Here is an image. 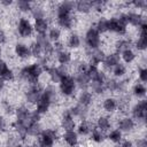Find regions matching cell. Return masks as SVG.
Listing matches in <instances>:
<instances>
[{
	"label": "cell",
	"instance_id": "cell-1",
	"mask_svg": "<svg viewBox=\"0 0 147 147\" xmlns=\"http://www.w3.org/2000/svg\"><path fill=\"white\" fill-rule=\"evenodd\" d=\"M75 8V2L72 1H63L57 6L56 9V18H57V24L65 29L69 30L72 26V16L71 11Z\"/></svg>",
	"mask_w": 147,
	"mask_h": 147
},
{
	"label": "cell",
	"instance_id": "cell-2",
	"mask_svg": "<svg viewBox=\"0 0 147 147\" xmlns=\"http://www.w3.org/2000/svg\"><path fill=\"white\" fill-rule=\"evenodd\" d=\"M42 71H44V69L40 63H31L21 69L20 76L24 80L29 82L30 85H33V84H38V80H39Z\"/></svg>",
	"mask_w": 147,
	"mask_h": 147
},
{
	"label": "cell",
	"instance_id": "cell-3",
	"mask_svg": "<svg viewBox=\"0 0 147 147\" xmlns=\"http://www.w3.org/2000/svg\"><path fill=\"white\" fill-rule=\"evenodd\" d=\"M54 98H55V88L52 85H48L45 90H42V93H41L38 102L36 103L37 105L36 111L39 115L46 114L48 111V109H49Z\"/></svg>",
	"mask_w": 147,
	"mask_h": 147
},
{
	"label": "cell",
	"instance_id": "cell-4",
	"mask_svg": "<svg viewBox=\"0 0 147 147\" xmlns=\"http://www.w3.org/2000/svg\"><path fill=\"white\" fill-rule=\"evenodd\" d=\"M126 20L124 14H122L119 17H111L110 20H108V31L110 32H115L119 36H123L126 33Z\"/></svg>",
	"mask_w": 147,
	"mask_h": 147
},
{
	"label": "cell",
	"instance_id": "cell-5",
	"mask_svg": "<svg viewBox=\"0 0 147 147\" xmlns=\"http://www.w3.org/2000/svg\"><path fill=\"white\" fill-rule=\"evenodd\" d=\"M59 88H60V92L62 95H64V96L72 95L76 90V82H75L74 77L69 76V75H64L59 82Z\"/></svg>",
	"mask_w": 147,
	"mask_h": 147
},
{
	"label": "cell",
	"instance_id": "cell-6",
	"mask_svg": "<svg viewBox=\"0 0 147 147\" xmlns=\"http://www.w3.org/2000/svg\"><path fill=\"white\" fill-rule=\"evenodd\" d=\"M85 44H86L87 48H90L91 51L98 49L100 47V44H101L100 33L94 28H90L86 31V33H85Z\"/></svg>",
	"mask_w": 147,
	"mask_h": 147
},
{
	"label": "cell",
	"instance_id": "cell-7",
	"mask_svg": "<svg viewBox=\"0 0 147 147\" xmlns=\"http://www.w3.org/2000/svg\"><path fill=\"white\" fill-rule=\"evenodd\" d=\"M42 69L44 71H46L51 78V80L53 83H59L60 79L64 76V75H68L64 70V67L63 65H60V67H51V65H46V64H42Z\"/></svg>",
	"mask_w": 147,
	"mask_h": 147
},
{
	"label": "cell",
	"instance_id": "cell-8",
	"mask_svg": "<svg viewBox=\"0 0 147 147\" xmlns=\"http://www.w3.org/2000/svg\"><path fill=\"white\" fill-rule=\"evenodd\" d=\"M147 116V101L145 99L138 101L132 108V117L138 121H145Z\"/></svg>",
	"mask_w": 147,
	"mask_h": 147
},
{
	"label": "cell",
	"instance_id": "cell-9",
	"mask_svg": "<svg viewBox=\"0 0 147 147\" xmlns=\"http://www.w3.org/2000/svg\"><path fill=\"white\" fill-rule=\"evenodd\" d=\"M39 137V145L41 147H53L56 139V132L53 130H42Z\"/></svg>",
	"mask_w": 147,
	"mask_h": 147
},
{
	"label": "cell",
	"instance_id": "cell-10",
	"mask_svg": "<svg viewBox=\"0 0 147 147\" xmlns=\"http://www.w3.org/2000/svg\"><path fill=\"white\" fill-rule=\"evenodd\" d=\"M17 32L21 37L28 38L32 34L33 32V25L30 23V21L25 17H21L17 24Z\"/></svg>",
	"mask_w": 147,
	"mask_h": 147
},
{
	"label": "cell",
	"instance_id": "cell-11",
	"mask_svg": "<svg viewBox=\"0 0 147 147\" xmlns=\"http://www.w3.org/2000/svg\"><path fill=\"white\" fill-rule=\"evenodd\" d=\"M41 93H42V90L38 84L30 85L29 90L25 93V99H26V101L29 103H37L39 98H40V95H41Z\"/></svg>",
	"mask_w": 147,
	"mask_h": 147
},
{
	"label": "cell",
	"instance_id": "cell-12",
	"mask_svg": "<svg viewBox=\"0 0 147 147\" xmlns=\"http://www.w3.org/2000/svg\"><path fill=\"white\" fill-rule=\"evenodd\" d=\"M139 38L136 41V48L138 51H145L147 48V23L144 22L140 26Z\"/></svg>",
	"mask_w": 147,
	"mask_h": 147
},
{
	"label": "cell",
	"instance_id": "cell-13",
	"mask_svg": "<svg viewBox=\"0 0 147 147\" xmlns=\"http://www.w3.org/2000/svg\"><path fill=\"white\" fill-rule=\"evenodd\" d=\"M36 41L40 44V46L42 47V52H44L45 55H51V54L54 53L55 47H54L53 44L48 40V38L46 37V34H38Z\"/></svg>",
	"mask_w": 147,
	"mask_h": 147
},
{
	"label": "cell",
	"instance_id": "cell-14",
	"mask_svg": "<svg viewBox=\"0 0 147 147\" xmlns=\"http://www.w3.org/2000/svg\"><path fill=\"white\" fill-rule=\"evenodd\" d=\"M74 79L76 82V86L80 87L82 91L86 90L90 86V83H91V78H90V76L87 75L86 71H77Z\"/></svg>",
	"mask_w": 147,
	"mask_h": 147
},
{
	"label": "cell",
	"instance_id": "cell-15",
	"mask_svg": "<svg viewBox=\"0 0 147 147\" xmlns=\"http://www.w3.org/2000/svg\"><path fill=\"white\" fill-rule=\"evenodd\" d=\"M75 117L72 116V114L70 113L69 109H67L63 115H62V119H61V125L64 129V131L68 130H74L76 127V123H75Z\"/></svg>",
	"mask_w": 147,
	"mask_h": 147
},
{
	"label": "cell",
	"instance_id": "cell-16",
	"mask_svg": "<svg viewBox=\"0 0 147 147\" xmlns=\"http://www.w3.org/2000/svg\"><path fill=\"white\" fill-rule=\"evenodd\" d=\"M0 79H2L3 82H8V80H13L14 79L13 70L1 59H0Z\"/></svg>",
	"mask_w": 147,
	"mask_h": 147
},
{
	"label": "cell",
	"instance_id": "cell-17",
	"mask_svg": "<svg viewBox=\"0 0 147 147\" xmlns=\"http://www.w3.org/2000/svg\"><path fill=\"white\" fill-rule=\"evenodd\" d=\"M121 56H119V53L115 52V53H111L109 55H106L105 60H103V67L107 68V69H113L116 64H118L121 61Z\"/></svg>",
	"mask_w": 147,
	"mask_h": 147
},
{
	"label": "cell",
	"instance_id": "cell-18",
	"mask_svg": "<svg viewBox=\"0 0 147 147\" xmlns=\"http://www.w3.org/2000/svg\"><path fill=\"white\" fill-rule=\"evenodd\" d=\"M125 16V20H126V23L127 24H131L133 26H140L145 21L141 16V14H138V13H126L124 14Z\"/></svg>",
	"mask_w": 147,
	"mask_h": 147
},
{
	"label": "cell",
	"instance_id": "cell-19",
	"mask_svg": "<svg viewBox=\"0 0 147 147\" xmlns=\"http://www.w3.org/2000/svg\"><path fill=\"white\" fill-rule=\"evenodd\" d=\"M136 126L134 119L131 117H123L119 122H118V130H121L122 132H131Z\"/></svg>",
	"mask_w": 147,
	"mask_h": 147
},
{
	"label": "cell",
	"instance_id": "cell-20",
	"mask_svg": "<svg viewBox=\"0 0 147 147\" xmlns=\"http://www.w3.org/2000/svg\"><path fill=\"white\" fill-rule=\"evenodd\" d=\"M70 113L72 114L74 117H78L80 119H85L86 116H87V113H88V107H85L80 103H77L76 106H74L71 109H69Z\"/></svg>",
	"mask_w": 147,
	"mask_h": 147
},
{
	"label": "cell",
	"instance_id": "cell-21",
	"mask_svg": "<svg viewBox=\"0 0 147 147\" xmlns=\"http://www.w3.org/2000/svg\"><path fill=\"white\" fill-rule=\"evenodd\" d=\"M63 140L70 147H76L78 145V134L75 130H68L63 133Z\"/></svg>",
	"mask_w": 147,
	"mask_h": 147
},
{
	"label": "cell",
	"instance_id": "cell-22",
	"mask_svg": "<svg viewBox=\"0 0 147 147\" xmlns=\"http://www.w3.org/2000/svg\"><path fill=\"white\" fill-rule=\"evenodd\" d=\"M15 54L20 59H29L31 56V51L28 45L18 42L15 45Z\"/></svg>",
	"mask_w": 147,
	"mask_h": 147
},
{
	"label": "cell",
	"instance_id": "cell-23",
	"mask_svg": "<svg viewBox=\"0 0 147 147\" xmlns=\"http://www.w3.org/2000/svg\"><path fill=\"white\" fill-rule=\"evenodd\" d=\"M105 57H106V54L100 48L94 49V51H91V62H90V64L98 67L100 63L103 62Z\"/></svg>",
	"mask_w": 147,
	"mask_h": 147
},
{
	"label": "cell",
	"instance_id": "cell-24",
	"mask_svg": "<svg viewBox=\"0 0 147 147\" xmlns=\"http://www.w3.org/2000/svg\"><path fill=\"white\" fill-rule=\"evenodd\" d=\"M33 29L36 30V32L38 34H46V32L48 31V22H47V20L46 18L34 20Z\"/></svg>",
	"mask_w": 147,
	"mask_h": 147
},
{
	"label": "cell",
	"instance_id": "cell-25",
	"mask_svg": "<svg viewBox=\"0 0 147 147\" xmlns=\"http://www.w3.org/2000/svg\"><path fill=\"white\" fill-rule=\"evenodd\" d=\"M124 86V82H119V80H116L115 78H110V79H107L106 83H105V87L106 90L108 91H111V92H117V91H121Z\"/></svg>",
	"mask_w": 147,
	"mask_h": 147
},
{
	"label": "cell",
	"instance_id": "cell-26",
	"mask_svg": "<svg viewBox=\"0 0 147 147\" xmlns=\"http://www.w3.org/2000/svg\"><path fill=\"white\" fill-rule=\"evenodd\" d=\"M93 101V96H92V93L88 92L87 90H84L79 93L78 95V103L85 106V107H88Z\"/></svg>",
	"mask_w": 147,
	"mask_h": 147
},
{
	"label": "cell",
	"instance_id": "cell-27",
	"mask_svg": "<svg viewBox=\"0 0 147 147\" xmlns=\"http://www.w3.org/2000/svg\"><path fill=\"white\" fill-rule=\"evenodd\" d=\"M117 106H118L117 100H116L115 98H111V96L106 98V99L103 100V103H102L103 109H105L106 111H108V113H113V111H115L116 108H117Z\"/></svg>",
	"mask_w": 147,
	"mask_h": 147
},
{
	"label": "cell",
	"instance_id": "cell-28",
	"mask_svg": "<svg viewBox=\"0 0 147 147\" xmlns=\"http://www.w3.org/2000/svg\"><path fill=\"white\" fill-rule=\"evenodd\" d=\"M75 8H76L77 11H79V13L87 14V13L91 11V9H92V5H91V1L80 0V1L75 2Z\"/></svg>",
	"mask_w": 147,
	"mask_h": 147
},
{
	"label": "cell",
	"instance_id": "cell-29",
	"mask_svg": "<svg viewBox=\"0 0 147 147\" xmlns=\"http://www.w3.org/2000/svg\"><path fill=\"white\" fill-rule=\"evenodd\" d=\"M71 61V53L70 52H67L64 49H61L57 52V62L61 64V65H65L68 64L69 62Z\"/></svg>",
	"mask_w": 147,
	"mask_h": 147
},
{
	"label": "cell",
	"instance_id": "cell-30",
	"mask_svg": "<svg viewBox=\"0 0 147 147\" xmlns=\"http://www.w3.org/2000/svg\"><path fill=\"white\" fill-rule=\"evenodd\" d=\"M110 125H111V124H110V121H109L108 117H106V116H101V117L98 118L96 127H98L100 131H102V132L108 131V130L110 129Z\"/></svg>",
	"mask_w": 147,
	"mask_h": 147
},
{
	"label": "cell",
	"instance_id": "cell-31",
	"mask_svg": "<svg viewBox=\"0 0 147 147\" xmlns=\"http://www.w3.org/2000/svg\"><path fill=\"white\" fill-rule=\"evenodd\" d=\"M119 56L122 57V60H123L125 63H131V62H133L134 59H136V53H134L131 48H126V49H124V51L121 52Z\"/></svg>",
	"mask_w": 147,
	"mask_h": 147
},
{
	"label": "cell",
	"instance_id": "cell-32",
	"mask_svg": "<svg viewBox=\"0 0 147 147\" xmlns=\"http://www.w3.org/2000/svg\"><path fill=\"white\" fill-rule=\"evenodd\" d=\"M146 86L142 84V83H137L134 86H133V90H132V93L134 96H137L138 99H141V98H145L146 95Z\"/></svg>",
	"mask_w": 147,
	"mask_h": 147
},
{
	"label": "cell",
	"instance_id": "cell-33",
	"mask_svg": "<svg viewBox=\"0 0 147 147\" xmlns=\"http://www.w3.org/2000/svg\"><path fill=\"white\" fill-rule=\"evenodd\" d=\"M107 138H108L110 141H113L114 144H118V142L122 141L123 132H122L121 130H118V129H114V130H111V131L108 133Z\"/></svg>",
	"mask_w": 147,
	"mask_h": 147
},
{
	"label": "cell",
	"instance_id": "cell-34",
	"mask_svg": "<svg viewBox=\"0 0 147 147\" xmlns=\"http://www.w3.org/2000/svg\"><path fill=\"white\" fill-rule=\"evenodd\" d=\"M90 134H91V139H92L94 142H96V144H100V142H102V141L105 140V134H103V132L100 131L98 127L91 129Z\"/></svg>",
	"mask_w": 147,
	"mask_h": 147
},
{
	"label": "cell",
	"instance_id": "cell-35",
	"mask_svg": "<svg viewBox=\"0 0 147 147\" xmlns=\"http://www.w3.org/2000/svg\"><path fill=\"white\" fill-rule=\"evenodd\" d=\"M77 134L79 136H88L91 132V126L86 121H82L77 126Z\"/></svg>",
	"mask_w": 147,
	"mask_h": 147
},
{
	"label": "cell",
	"instance_id": "cell-36",
	"mask_svg": "<svg viewBox=\"0 0 147 147\" xmlns=\"http://www.w3.org/2000/svg\"><path fill=\"white\" fill-rule=\"evenodd\" d=\"M30 51H31V56H34V57H37V59H41V55L44 54L42 47H41L40 44L37 42V41H34V42L31 44Z\"/></svg>",
	"mask_w": 147,
	"mask_h": 147
},
{
	"label": "cell",
	"instance_id": "cell-37",
	"mask_svg": "<svg viewBox=\"0 0 147 147\" xmlns=\"http://www.w3.org/2000/svg\"><path fill=\"white\" fill-rule=\"evenodd\" d=\"M94 29L101 34V33H105V32H108V20L107 18H100L96 23H95V26Z\"/></svg>",
	"mask_w": 147,
	"mask_h": 147
},
{
	"label": "cell",
	"instance_id": "cell-38",
	"mask_svg": "<svg viewBox=\"0 0 147 147\" xmlns=\"http://www.w3.org/2000/svg\"><path fill=\"white\" fill-rule=\"evenodd\" d=\"M82 44V40H80V37L77 34V33H71L69 39H68V46L70 48H78Z\"/></svg>",
	"mask_w": 147,
	"mask_h": 147
},
{
	"label": "cell",
	"instance_id": "cell-39",
	"mask_svg": "<svg viewBox=\"0 0 147 147\" xmlns=\"http://www.w3.org/2000/svg\"><path fill=\"white\" fill-rule=\"evenodd\" d=\"M61 37V31L60 29L57 28H51L48 29V34H47V38L51 42H56Z\"/></svg>",
	"mask_w": 147,
	"mask_h": 147
},
{
	"label": "cell",
	"instance_id": "cell-40",
	"mask_svg": "<svg viewBox=\"0 0 147 147\" xmlns=\"http://www.w3.org/2000/svg\"><path fill=\"white\" fill-rule=\"evenodd\" d=\"M113 74H114V76L116 77V78H121V77H123L125 74H126V67L123 64V63H118V64H116L114 68H113Z\"/></svg>",
	"mask_w": 147,
	"mask_h": 147
},
{
	"label": "cell",
	"instance_id": "cell-41",
	"mask_svg": "<svg viewBox=\"0 0 147 147\" xmlns=\"http://www.w3.org/2000/svg\"><path fill=\"white\" fill-rule=\"evenodd\" d=\"M17 7L23 13H26V11H31V2L30 1H26V0H18L17 1Z\"/></svg>",
	"mask_w": 147,
	"mask_h": 147
},
{
	"label": "cell",
	"instance_id": "cell-42",
	"mask_svg": "<svg viewBox=\"0 0 147 147\" xmlns=\"http://www.w3.org/2000/svg\"><path fill=\"white\" fill-rule=\"evenodd\" d=\"M90 87L92 88V91L96 94H102L106 91L105 84H100V83H95V82H91L90 83Z\"/></svg>",
	"mask_w": 147,
	"mask_h": 147
},
{
	"label": "cell",
	"instance_id": "cell-43",
	"mask_svg": "<svg viewBox=\"0 0 147 147\" xmlns=\"http://www.w3.org/2000/svg\"><path fill=\"white\" fill-rule=\"evenodd\" d=\"M31 14L34 17V20H39V18H45V11L42 8L40 7H32L31 8Z\"/></svg>",
	"mask_w": 147,
	"mask_h": 147
},
{
	"label": "cell",
	"instance_id": "cell-44",
	"mask_svg": "<svg viewBox=\"0 0 147 147\" xmlns=\"http://www.w3.org/2000/svg\"><path fill=\"white\" fill-rule=\"evenodd\" d=\"M116 48H117V53L126 49V48H130V41L129 40H125V39H122L119 41H117L116 44Z\"/></svg>",
	"mask_w": 147,
	"mask_h": 147
},
{
	"label": "cell",
	"instance_id": "cell-45",
	"mask_svg": "<svg viewBox=\"0 0 147 147\" xmlns=\"http://www.w3.org/2000/svg\"><path fill=\"white\" fill-rule=\"evenodd\" d=\"M138 77L142 83L147 82V69L146 68H139L138 70Z\"/></svg>",
	"mask_w": 147,
	"mask_h": 147
},
{
	"label": "cell",
	"instance_id": "cell-46",
	"mask_svg": "<svg viewBox=\"0 0 147 147\" xmlns=\"http://www.w3.org/2000/svg\"><path fill=\"white\" fill-rule=\"evenodd\" d=\"M136 8H138V9H146V7H147V2L145 1V0H134V1H132L131 2Z\"/></svg>",
	"mask_w": 147,
	"mask_h": 147
},
{
	"label": "cell",
	"instance_id": "cell-47",
	"mask_svg": "<svg viewBox=\"0 0 147 147\" xmlns=\"http://www.w3.org/2000/svg\"><path fill=\"white\" fill-rule=\"evenodd\" d=\"M137 147H147V141H146V138H140L137 140Z\"/></svg>",
	"mask_w": 147,
	"mask_h": 147
},
{
	"label": "cell",
	"instance_id": "cell-48",
	"mask_svg": "<svg viewBox=\"0 0 147 147\" xmlns=\"http://www.w3.org/2000/svg\"><path fill=\"white\" fill-rule=\"evenodd\" d=\"M6 40H7V38H6V33H5V31H3L2 29H0V45L5 44Z\"/></svg>",
	"mask_w": 147,
	"mask_h": 147
},
{
	"label": "cell",
	"instance_id": "cell-49",
	"mask_svg": "<svg viewBox=\"0 0 147 147\" xmlns=\"http://www.w3.org/2000/svg\"><path fill=\"white\" fill-rule=\"evenodd\" d=\"M118 147H133V144H132V141H130V140H124Z\"/></svg>",
	"mask_w": 147,
	"mask_h": 147
},
{
	"label": "cell",
	"instance_id": "cell-50",
	"mask_svg": "<svg viewBox=\"0 0 147 147\" xmlns=\"http://www.w3.org/2000/svg\"><path fill=\"white\" fill-rule=\"evenodd\" d=\"M5 127H6V122H5V119L0 116V129H1V130H5Z\"/></svg>",
	"mask_w": 147,
	"mask_h": 147
},
{
	"label": "cell",
	"instance_id": "cell-51",
	"mask_svg": "<svg viewBox=\"0 0 147 147\" xmlns=\"http://www.w3.org/2000/svg\"><path fill=\"white\" fill-rule=\"evenodd\" d=\"M0 3H1V5H3V6H9V5H11V3H13V1H11V0H1V1H0Z\"/></svg>",
	"mask_w": 147,
	"mask_h": 147
},
{
	"label": "cell",
	"instance_id": "cell-52",
	"mask_svg": "<svg viewBox=\"0 0 147 147\" xmlns=\"http://www.w3.org/2000/svg\"><path fill=\"white\" fill-rule=\"evenodd\" d=\"M3 87H5V82L2 79H0V91H2Z\"/></svg>",
	"mask_w": 147,
	"mask_h": 147
},
{
	"label": "cell",
	"instance_id": "cell-53",
	"mask_svg": "<svg viewBox=\"0 0 147 147\" xmlns=\"http://www.w3.org/2000/svg\"><path fill=\"white\" fill-rule=\"evenodd\" d=\"M16 147H31V146H29V145H17Z\"/></svg>",
	"mask_w": 147,
	"mask_h": 147
},
{
	"label": "cell",
	"instance_id": "cell-54",
	"mask_svg": "<svg viewBox=\"0 0 147 147\" xmlns=\"http://www.w3.org/2000/svg\"><path fill=\"white\" fill-rule=\"evenodd\" d=\"M31 147H41L40 145H33V146H31Z\"/></svg>",
	"mask_w": 147,
	"mask_h": 147
},
{
	"label": "cell",
	"instance_id": "cell-55",
	"mask_svg": "<svg viewBox=\"0 0 147 147\" xmlns=\"http://www.w3.org/2000/svg\"><path fill=\"white\" fill-rule=\"evenodd\" d=\"M1 54H2V51H1V47H0V57H1Z\"/></svg>",
	"mask_w": 147,
	"mask_h": 147
}]
</instances>
